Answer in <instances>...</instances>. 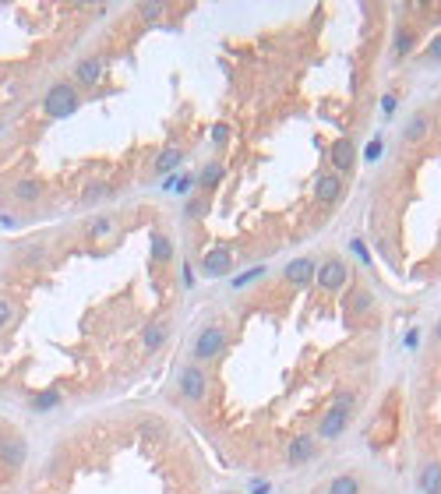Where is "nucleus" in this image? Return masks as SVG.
<instances>
[{
    "mask_svg": "<svg viewBox=\"0 0 441 494\" xmlns=\"http://www.w3.org/2000/svg\"><path fill=\"white\" fill-rule=\"evenodd\" d=\"M226 343H230V336H226V325L223 321H208L201 332H198V339H194V364H212V360H219L226 353Z\"/></svg>",
    "mask_w": 441,
    "mask_h": 494,
    "instance_id": "nucleus-2",
    "label": "nucleus"
},
{
    "mask_svg": "<svg viewBox=\"0 0 441 494\" xmlns=\"http://www.w3.org/2000/svg\"><path fill=\"white\" fill-rule=\"evenodd\" d=\"M431 57H434V61H441V36L431 43Z\"/></svg>",
    "mask_w": 441,
    "mask_h": 494,
    "instance_id": "nucleus-35",
    "label": "nucleus"
},
{
    "mask_svg": "<svg viewBox=\"0 0 441 494\" xmlns=\"http://www.w3.org/2000/svg\"><path fill=\"white\" fill-rule=\"evenodd\" d=\"M233 272V254L230 247H212L205 258H201V276L205 279H223Z\"/></svg>",
    "mask_w": 441,
    "mask_h": 494,
    "instance_id": "nucleus-7",
    "label": "nucleus"
},
{
    "mask_svg": "<svg viewBox=\"0 0 441 494\" xmlns=\"http://www.w3.org/2000/svg\"><path fill=\"white\" fill-rule=\"evenodd\" d=\"M314 272H318V261H314V258H293V261L283 268V279H286L290 286H311Z\"/></svg>",
    "mask_w": 441,
    "mask_h": 494,
    "instance_id": "nucleus-11",
    "label": "nucleus"
},
{
    "mask_svg": "<svg viewBox=\"0 0 441 494\" xmlns=\"http://www.w3.org/2000/svg\"><path fill=\"white\" fill-rule=\"evenodd\" d=\"M223 177H226V167H223V162H219V159H212V162H205V170L194 177V184L205 191V194H212L219 184H223Z\"/></svg>",
    "mask_w": 441,
    "mask_h": 494,
    "instance_id": "nucleus-16",
    "label": "nucleus"
},
{
    "mask_svg": "<svg viewBox=\"0 0 441 494\" xmlns=\"http://www.w3.org/2000/svg\"><path fill=\"white\" fill-rule=\"evenodd\" d=\"M177 389L187 403H205L208 399V374L201 364H187L180 367V378H177Z\"/></svg>",
    "mask_w": 441,
    "mask_h": 494,
    "instance_id": "nucleus-3",
    "label": "nucleus"
},
{
    "mask_svg": "<svg viewBox=\"0 0 441 494\" xmlns=\"http://www.w3.org/2000/svg\"><path fill=\"white\" fill-rule=\"evenodd\" d=\"M381 109H385V114H392V109H396V95H385L381 99Z\"/></svg>",
    "mask_w": 441,
    "mask_h": 494,
    "instance_id": "nucleus-34",
    "label": "nucleus"
},
{
    "mask_svg": "<svg viewBox=\"0 0 441 494\" xmlns=\"http://www.w3.org/2000/svg\"><path fill=\"white\" fill-rule=\"evenodd\" d=\"M434 336H438V343H441V318H438V325H434Z\"/></svg>",
    "mask_w": 441,
    "mask_h": 494,
    "instance_id": "nucleus-36",
    "label": "nucleus"
},
{
    "mask_svg": "<svg viewBox=\"0 0 441 494\" xmlns=\"http://www.w3.org/2000/svg\"><path fill=\"white\" fill-rule=\"evenodd\" d=\"M162 11H167V8H162V4H141V8H138V15H141L145 22H155V18H159Z\"/></svg>",
    "mask_w": 441,
    "mask_h": 494,
    "instance_id": "nucleus-29",
    "label": "nucleus"
},
{
    "mask_svg": "<svg viewBox=\"0 0 441 494\" xmlns=\"http://www.w3.org/2000/svg\"><path fill=\"white\" fill-rule=\"evenodd\" d=\"M42 254H46V247H32V251H22L18 261L22 265H36V261H42Z\"/></svg>",
    "mask_w": 441,
    "mask_h": 494,
    "instance_id": "nucleus-30",
    "label": "nucleus"
},
{
    "mask_svg": "<svg viewBox=\"0 0 441 494\" xmlns=\"http://www.w3.org/2000/svg\"><path fill=\"white\" fill-rule=\"evenodd\" d=\"M180 162H184V148L180 145H167L155 155V173H177Z\"/></svg>",
    "mask_w": 441,
    "mask_h": 494,
    "instance_id": "nucleus-17",
    "label": "nucleus"
},
{
    "mask_svg": "<svg viewBox=\"0 0 441 494\" xmlns=\"http://www.w3.org/2000/svg\"><path fill=\"white\" fill-rule=\"evenodd\" d=\"M417 487H420V494H434V491H441V463H438V459H427V463H420V473H417Z\"/></svg>",
    "mask_w": 441,
    "mask_h": 494,
    "instance_id": "nucleus-15",
    "label": "nucleus"
},
{
    "mask_svg": "<svg viewBox=\"0 0 441 494\" xmlns=\"http://www.w3.org/2000/svg\"><path fill=\"white\" fill-rule=\"evenodd\" d=\"M427 134H431V117L420 109V114H413V117H410V124H406V134H403V138H406V141H424Z\"/></svg>",
    "mask_w": 441,
    "mask_h": 494,
    "instance_id": "nucleus-21",
    "label": "nucleus"
},
{
    "mask_svg": "<svg viewBox=\"0 0 441 494\" xmlns=\"http://www.w3.org/2000/svg\"><path fill=\"white\" fill-rule=\"evenodd\" d=\"M226 138H230V124H215V128H212V141H215V145H223Z\"/></svg>",
    "mask_w": 441,
    "mask_h": 494,
    "instance_id": "nucleus-31",
    "label": "nucleus"
},
{
    "mask_svg": "<svg viewBox=\"0 0 441 494\" xmlns=\"http://www.w3.org/2000/svg\"><path fill=\"white\" fill-rule=\"evenodd\" d=\"M226 494H233V491H226Z\"/></svg>",
    "mask_w": 441,
    "mask_h": 494,
    "instance_id": "nucleus-39",
    "label": "nucleus"
},
{
    "mask_svg": "<svg viewBox=\"0 0 441 494\" xmlns=\"http://www.w3.org/2000/svg\"><path fill=\"white\" fill-rule=\"evenodd\" d=\"M78 106H82V92H78L75 82H57L42 95V114L53 117V121H64V117L78 114Z\"/></svg>",
    "mask_w": 441,
    "mask_h": 494,
    "instance_id": "nucleus-1",
    "label": "nucleus"
},
{
    "mask_svg": "<svg viewBox=\"0 0 441 494\" xmlns=\"http://www.w3.org/2000/svg\"><path fill=\"white\" fill-rule=\"evenodd\" d=\"M11 318H15V304H11L8 297H0V328H8Z\"/></svg>",
    "mask_w": 441,
    "mask_h": 494,
    "instance_id": "nucleus-28",
    "label": "nucleus"
},
{
    "mask_svg": "<svg viewBox=\"0 0 441 494\" xmlns=\"http://www.w3.org/2000/svg\"><path fill=\"white\" fill-rule=\"evenodd\" d=\"M177 184H180V187H177L180 194H191V191H194V177H180Z\"/></svg>",
    "mask_w": 441,
    "mask_h": 494,
    "instance_id": "nucleus-33",
    "label": "nucleus"
},
{
    "mask_svg": "<svg viewBox=\"0 0 441 494\" xmlns=\"http://www.w3.org/2000/svg\"><path fill=\"white\" fill-rule=\"evenodd\" d=\"M102 198H109V187H106V184H88V187L82 191V205H99Z\"/></svg>",
    "mask_w": 441,
    "mask_h": 494,
    "instance_id": "nucleus-24",
    "label": "nucleus"
},
{
    "mask_svg": "<svg viewBox=\"0 0 441 494\" xmlns=\"http://www.w3.org/2000/svg\"><path fill=\"white\" fill-rule=\"evenodd\" d=\"M75 85H85V88H95L102 78H106V61L102 57H85L75 64Z\"/></svg>",
    "mask_w": 441,
    "mask_h": 494,
    "instance_id": "nucleus-10",
    "label": "nucleus"
},
{
    "mask_svg": "<svg viewBox=\"0 0 441 494\" xmlns=\"http://www.w3.org/2000/svg\"><path fill=\"white\" fill-rule=\"evenodd\" d=\"M114 230H117L114 215H99V219H92V223H88V237H92V240H106Z\"/></svg>",
    "mask_w": 441,
    "mask_h": 494,
    "instance_id": "nucleus-22",
    "label": "nucleus"
},
{
    "mask_svg": "<svg viewBox=\"0 0 441 494\" xmlns=\"http://www.w3.org/2000/svg\"><path fill=\"white\" fill-rule=\"evenodd\" d=\"M265 272H268L265 265H254V268L247 272V276H237V279H233V286H247V283H258V279L265 276Z\"/></svg>",
    "mask_w": 441,
    "mask_h": 494,
    "instance_id": "nucleus-26",
    "label": "nucleus"
},
{
    "mask_svg": "<svg viewBox=\"0 0 441 494\" xmlns=\"http://www.w3.org/2000/svg\"><path fill=\"white\" fill-rule=\"evenodd\" d=\"M0 463L8 470L25 466V438L18 431H0Z\"/></svg>",
    "mask_w": 441,
    "mask_h": 494,
    "instance_id": "nucleus-6",
    "label": "nucleus"
},
{
    "mask_svg": "<svg viewBox=\"0 0 441 494\" xmlns=\"http://www.w3.org/2000/svg\"><path fill=\"white\" fill-rule=\"evenodd\" d=\"M413 43H417V36H413L410 29H399V32H396V57H410V53H413Z\"/></svg>",
    "mask_w": 441,
    "mask_h": 494,
    "instance_id": "nucleus-23",
    "label": "nucleus"
},
{
    "mask_svg": "<svg viewBox=\"0 0 441 494\" xmlns=\"http://www.w3.org/2000/svg\"><path fill=\"white\" fill-rule=\"evenodd\" d=\"M314 283H318V290H325V293H339V290L350 283V265H346L343 258L321 261L318 272H314Z\"/></svg>",
    "mask_w": 441,
    "mask_h": 494,
    "instance_id": "nucleus-4",
    "label": "nucleus"
},
{
    "mask_svg": "<svg viewBox=\"0 0 441 494\" xmlns=\"http://www.w3.org/2000/svg\"><path fill=\"white\" fill-rule=\"evenodd\" d=\"M0 131H4V124H0Z\"/></svg>",
    "mask_w": 441,
    "mask_h": 494,
    "instance_id": "nucleus-37",
    "label": "nucleus"
},
{
    "mask_svg": "<svg viewBox=\"0 0 441 494\" xmlns=\"http://www.w3.org/2000/svg\"><path fill=\"white\" fill-rule=\"evenodd\" d=\"M325 494H364V484H360L357 473H339V477L328 480Z\"/></svg>",
    "mask_w": 441,
    "mask_h": 494,
    "instance_id": "nucleus-19",
    "label": "nucleus"
},
{
    "mask_svg": "<svg viewBox=\"0 0 441 494\" xmlns=\"http://www.w3.org/2000/svg\"><path fill=\"white\" fill-rule=\"evenodd\" d=\"M374 307V293L371 290H357L353 293V311H371Z\"/></svg>",
    "mask_w": 441,
    "mask_h": 494,
    "instance_id": "nucleus-25",
    "label": "nucleus"
},
{
    "mask_svg": "<svg viewBox=\"0 0 441 494\" xmlns=\"http://www.w3.org/2000/svg\"><path fill=\"white\" fill-rule=\"evenodd\" d=\"M314 456H318V438L311 434H297L286 445V466H307Z\"/></svg>",
    "mask_w": 441,
    "mask_h": 494,
    "instance_id": "nucleus-9",
    "label": "nucleus"
},
{
    "mask_svg": "<svg viewBox=\"0 0 441 494\" xmlns=\"http://www.w3.org/2000/svg\"><path fill=\"white\" fill-rule=\"evenodd\" d=\"M378 155H381V138H374L367 145V162H378Z\"/></svg>",
    "mask_w": 441,
    "mask_h": 494,
    "instance_id": "nucleus-32",
    "label": "nucleus"
},
{
    "mask_svg": "<svg viewBox=\"0 0 441 494\" xmlns=\"http://www.w3.org/2000/svg\"><path fill=\"white\" fill-rule=\"evenodd\" d=\"M148 240H152V258H155L159 265H170V261H173V254H177V251H173V240H170V233H162V230H152V237H148Z\"/></svg>",
    "mask_w": 441,
    "mask_h": 494,
    "instance_id": "nucleus-18",
    "label": "nucleus"
},
{
    "mask_svg": "<svg viewBox=\"0 0 441 494\" xmlns=\"http://www.w3.org/2000/svg\"><path fill=\"white\" fill-rule=\"evenodd\" d=\"M205 212H208V201L205 198H191L187 201V219H201Z\"/></svg>",
    "mask_w": 441,
    "mask_h": 494,
    "instance_id": "nucleus-27",
    "label": "nucleus"
},
{
    "mask_svg": "<svg viewBox=\"0 0 441 494\" xmlns=\"http://www.w3.org/2000/svg\"><path fill=\"white\" fill-rule=\"evenodd\" d=\"M11 194H15V201H22V205H36V201L42 198V184L32 180V177H22V180L11 187Z\"/></svg>",
    "mask_w": 441,
    "mask_h": 494,
    "instance_id": "nucleus-20",
    "label": "nucleus"
},
{
    "mask_svg": "<svg viewBox=\"0 0 441 494\" xmlns=\"http://www.w3.org/2000/svg\"><path fill=\"white\" fill-rule=\"evenodd\" d=\"M434 494H441V491H434Z\"/></svg>",
    "mask_w": 441,
    "mask_h": 494,
    "instance_id": "nucleus-38",
    "label": "nucleus"
},
{
    "mask_svg": "<svg viewBox=\"0 0 441 494\" xmlns=\"http://www.w3.org/2000/svg\"><path fill=\"white\" fill-rule=\"evenodd\" d=\"M339 194H343V177H339V173H321V177L314 180V198H318L321 205L339 201Z\"/></svg>",
    "mask_w": 441,
    "mask_h": 494,
    "instance_id": "nucleus-14",
    "label": "nucleus"
},
{
    "mask_svg": "<svg viewBox=\"0 0 441 494\" xmlns=\"http://www.w3.org/2000/svg\"><path fill=\"white\" fill-rule=\"evenodd\" d=\"M328 162H332V173H350L353 162H357V148H353V138H336L332 148H328Z\"/></svg>",
    "mask_w": 441,
    "mask_h": 494,
    "instance_id": "nucleus-8",
    "label": "nucleus"
},
{
    "mask_svg": "<svg viewBox=\"0 0 441 494\" xmlns=\"http://www.w3.org/2000/svg\"><path fill=\"white\" fill-rule=\"evenodd\" d=\"M64 403V392L57 389V385H49V389H39V392H32L29 396V413H36V417H46V413H53Z\"/></svg>",
    "mask_w": 441,
    "mask_h": 494,
    "instance_id": "nucleus-12",
    "label": "nucleus"
},
{
    "mask_svg": "<svg viewBox=\"0 0 441 494\" xmlns=\"http://www.w3.org/2000/svg\"><path fill=\"white\" fill-rule=\"evenodd\" d=\"M167 336H170V321H167V318L148 321V325L141 328V350H145V353H155L162 343H167Z\"/></svg>",
    "mask_w": 441,
    "mask_h": 494,
    "instance_id": "nucleus-13",
    "label": "nucleus"
},
{
    "mask_svg": "<svg viewBox=\"0 0 441 494\" xmlns=\"http://www.w3.org/2000/svg\"><path fill=\"white\" fill-rule=\"evenodd\" d=\"M350 420H353V410H343V406L332 403V410H328L321 417V424H318V442H336V438L350 427Z\"/></svg>",
    "mask_w": 441,
    "mask_h": 494,
    "instance_id": "nucleus-5",
    "label": "nucleus"
}]
</instances>
